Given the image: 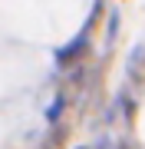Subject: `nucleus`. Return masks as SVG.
<instances>
[{"label": "nucleus", "instance_id": "7ed1b4c3", "mask_svg": "<svg viewBox=\"0 0 145 149\" xmlns=\"http://www.w3.org/2000/svg\"><path fill=\"white\" fill-rule=\"evenodd\" d=\"M115 30H119V13H112V20H109V37H115Z\"/></svg>", "mask_w": 145, "mask_h": 149}, {"label": "nucleus", "instance_id": "f257e3e1", "mask_svg": "<svg viewBox=\"0 0 145 149\" xmlns=\"http://www.w3.org/2000/svg\"><path fill=\"white\" fill-rule=\"evenodd\" d=\"M86 43H89V30L82 27V33H79V37H76V40L69 43V47H63V50H56V63H59V66H69L73 60H76V56L82 53V47H86Z\"/></svg>", "mask_w": 145, "mask_h": 149}, {"label": "nucleus", "instance_id": "f03ea898", "mask_svg": "<svg viewBox=\"0 0 145 149\" xmlns=\"http://www.w3.org/2000/svg\"><path fill=\"white\" fill-rule=\"evenodd\" d=\"M59 113H63V96H59V100H53V106L46 109V119H49V123H56V119H59Z\"/></svg>", "mask_w": 145, "mask_h": 149}]
</instances>
